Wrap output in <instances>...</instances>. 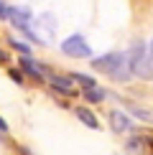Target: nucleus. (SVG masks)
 I'll list each match as a JSON object with an SVG mask.
<instances>
[{"mask_svg":"<svg viewBox=\"0 0 153 155\" xmlns=\"http://www.w3.org/2000/svg\"><path fill=\"white\" fill-rule=\"evenodd\" d=\"M76 117H79L82 122H84L87 127H92V130H97L100 127V122H97V117H94L89 109H84V107H76Z\"/></svg>","mask_w":153,"mask_h":155,"instance_id":"423d86ee","label":"nucleus"},{"mask_svg":"<svg viewBox=\"0 0 153 155\" xmlns=\"http://www.w3.org/2000/svg\"><path fill=\"white\" fill-rule=\"evenodd\" d=\"M92 66L102 74H110L115 76L117 81H125L127 74H130V66H127V56L123 54H107V56H100V59L92 61Z\"/></svg>","mask_w":153,"mask_h":155,"instance_id":"f257e3e1","label":"nucleus"},{"mask_svg":"<svg viewBox=\"0 0 153 155\" xmlns=\"http://www.w3.org/2000/svg\"><path fill=\"white\" fill-rule=\"evenodd\" d=\"M0 18H10V8H5L3 3H0Z\"/></svg>","mask_w":153,"mask_h":155,"instance_id":"f8f14e48","label":"nucleus"},{"mask_svg":"<svg viewBox=\"0 0 153 155\" xmlns=\"http://www.w3.org/2000/svg\"><path fill=\"white\" fill-rule=\"evenodd\" d=\"M72 81H74L72 76H51V84L64 94H74V84Z\"/></svg>","mask_w":153,"mask_h":155,"instance_id":"39448f33","label":"nucleus"},{"mask_svg":"<svg viewBox=\"0 0 153 155\" xmlns=\"http://www.w3.org/2000/svg\"><path fill=\"white\" fill-rule=\"evenodd\" d=\"M130 112H133V114H138V117H143V120H153V112H148V109H140V107H130Z\"/></svg>","mask_w":153,"mask_h":155,"instance_id":"9d476101","label":"nucleus"},{"mask_svg":"<svg viewBox=\"0 0 153 155\" xmlns=\"http://www.w3.org/2000/svg\"><path fill=\"white\" fill-rule=\"evenodd\" d=\"M148 51H151V61H153V41H151V46H148Z\"/></svg>","mask_w":153,"mask_h":155,"instance_id":"2eb2a0df","label":"nucleus"},{"mask_svg":"<svg viewBox=\"0 0 153 155\" xmlns=\"http://www.w3.org/2000/svg\"><path fill=\"white\" fill-rule=\"evenodd\" d=\"M72 79H74V81H79L84 89H92V87H97L92 76H84V74H72Z\"/></svg>","mask_w":153,"mask_h":155,"instance_id":"1a4fd4ad","label":"nucleus"},{"mask_svg":"<svg viewBox=\"0 0 153 155\" xmlns=\"http://www.w3.org/2000/svg\"><path fill=\"white\" fill-rule=\"evenodd\" d=\"M25 155H28V153H25Z\"/></svg>","mask_w":153,"mask_h":155,"instance_id":"dca6fc26","label":"nucleus"},{"mask_svg":"<svg viewBox=\"0 0 153 155\" xmlns=\"http://www.w3.org/2000/svg\"><path fill=\"white\" fill-rule=\"evenodd\" d=\"M0 132H8V125H5V120L0 117Z\"/></svg>","mask_w":153,"mask_h":155,"instance_id":"ddd939ff","label":"nucleus"},{"mask_svg":"<svg viewBox=\"0 0 153 155\" xmlns=\"http://www.w3.org/2000/svg\"><path fill=\"white\" fill-rule=\"evenodd\" d=\"M110 125H112L115 132H125L127 127H130V120H127V114L117 112V109H112V112H110Z\"/></svg>","mask_w":153,"mask_h":155,"instance_id":"20e7f679","label":"nucleus"},{"mask_svg":"<svg viewBox=\"0 0 153 155\" xmlns=\"http://www.w3.org/2000/svg\"><path fill=\"white\" fill-rule=\"evenodd\" d=\"M5 61H8V54H5V51L0 48V64H5Z\"/></svg>","mask_w":153,"mask_h":155,"instance_id":"4468645a","label":"nucleus"},{"mask_svg":"<svg viewBox=\"0 0 153 155\" xmlns=\"http://www.w3.org/2000/svg\"><path fill=\"white\" fill-rule=\"evenodd\" d=\"M10 43H13V46H15L18 51H21V54H23V56H28V54H31V48H28V46H25V43H21V41H10Z\"/></svg>","mask_w":153,"mask_h":155,"instance_id":"9b49d317","label":"nucleus"},{"mask_svg":"<svg viewBox=\"0 0 153 155\" xmlns=\"http://www.w3.org/2000/svg\"><path fill=\"white\" fill-rule=\"evenodd\" d=\"M127 66L130 71L140 76V79H153V66H151V59H148V48H145L143 41H135L127 51Z\"/></svg>","mask_w":153,"mask_h":155,"instance_id":"f03ea898","label":"nucleus"},{"mask_svg":"<svg viewBox=\"0 0 153 155\" xmlns=\"http://www.w3.org/2000/svg\"><path fill=\"white\" fill-rule=\"evenodd\" d=\"M84 97H87V102L97 104V102H102V99H105V92H102L100 87H92V89H84Z\"/></svg>","mask_w":153,"mask_h":155,"instance_id":"6e6552de","label":"nucleus"},{"mask_svg":"<svg viewBox=\"0 0 153 155\" xmlns=\"http://www.w3.org/2000/svg\"><path fill=\"white\" fill-rule=\"evenodd\" d=\"M61 51L66 56H74V59H84V56H89V43L82 36H69L61 43Z\"/></svg>","mask_w":153,"mask_h":155,"instance_id":"7ed1b4c3","label":"nucleus"},{"mask_svg":"<svg viewBox=\"0 0 153 155\" xmlns=\"http://www.w3.org/2000/svg\"><path fill=\"white\" fill-rule=\"evenodd\" d=\"M21 69H23L25 74H31L33 79H43V71H41V69H38L36 64L28 59V56H23V59H21Z\"/></svg>","mask_w":153,"mask_h":155,"instance_id":"0eeeda50","label":"nucleus"}]
</instances>
